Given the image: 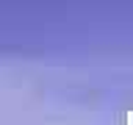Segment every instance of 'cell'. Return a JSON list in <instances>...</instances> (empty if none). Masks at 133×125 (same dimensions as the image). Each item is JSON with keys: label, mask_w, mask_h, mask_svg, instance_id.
Instances as JSON below:
<instances>
[{"label": "cell", "mask_w": 133, "mask_h": 125, "mask_svg": "<svg viewBox=\"0 0 133 125\" xmlns=\"http://www.w3.org/2000/svg\"><path fill=\"white\" fill-rule=\"evenodd\" d=\"M128 125H133V114H128Z\"/></svg>", "instance_id": "6da1fadb"}]
</instances>
